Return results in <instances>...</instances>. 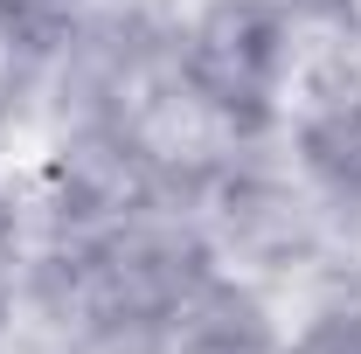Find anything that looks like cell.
<instances>
[{
	"instance_id": "obj_9",
	"label": "cell",
	"mask_w": 361,
	"mask_h": 354,
	"mask_svg": "<svg viewBox=\"0 0 361 354\" xmlns=\"http://www.w3.org/2000/svg\"><path fill=\"white\" fill-rule=\"evenodd\" d=\"M14 319H21V278H0V348H7Z\"/></svg>"
},
{
	"instance_id": "obj_4",
	"label": "cell",
	"mask_w": 361,
	"mask_h": 354,
	"mask_svg": "<svg viewBox=\"0 0 361 354\" xmlns=\"http://www.w3.org/2000/svg\"><path fill=\"white\" fill-rule=\"evenodd\" d=\"M285 167L313 188L334 229H361V84L319 56L285 111Z\"/></svg>"
},
{
	"instance_id": "obj_2",
	"label": "cell",
	"mask_w": 361,
	"mask_h": 354,
	"mask_svg": "<svg viewBox=\"0 0 361 354\" xmlns=\"http://www.w3.org/2000/svg\"><path fill=\"white\" fill-rule=\"evenodd\" d=\"M174 77V14L153 0H104L56 28L49 56V133L133 118Z\"/></svg>"
},
{
	"instance_id": "obj_5",
	"label": "cell",
	"mask_w": 361,
	"mask_h": 354,
	"mask_svg": "<svg viewBox=\"0 0 361 354\" xmlns=\"http://www.w3.org/2000/svg\"><path fill=\"white\" fill-rule=\"evenodd\" d=\"M285 326L271 306L264 278H243V271H209L180 312L167 319V354H278Z\"/></svg>"
},
{
	"instance_id": "obj_6",
	"label": "cell",
	"mask_w": 361,
	"mask_h": 354,
	"mask_svg": "<svg viewBox=\"0 0 361 354\" xmlns=\"http://www.w3.org/2000/svg\"><path fill=\"white\" fill-rule=\"evenodd\" d=\"M278 354H361V292L319 299V306L278 341Z\"/></svg>"
},
{
	"instance_id": "obj_1",
	"label": "cell",
	"mask_w": 361,
	"mask_h": 354,
	"mask_svg": "<svg viewBox=\"0 0 361 354\" xmlns=\"http://www.w3.org/2000/svg\"><path fill=\"white\" fill-rule=\"evenodd\" d=\"M306 77V28L278 0H202L174 21V84L243 146L285 133Z\"/></svg>"
},
{
	"instance_id": "obj_3",
	"label": "cell",
	"mask_w": 361,
	"mask_h": 354,
	"mask_svg": "<svg viewBox=\"0 0 361 354\" xmlns=\"http://www.w3.org/2000/svg\"><path fill=\"white\" fill-rule=\"evenodd\" d=\"M202 229L216 243V257L243 278H299L326 257L334 222L313 202V188L292 174L285 160H271L264 146H243L202 195Z\"/></svg>"
},
{
	"instance_id": "obj_8",
	"label": "cell",
	"mask_w": 361,
	"mask_h": 354,
	"mask_svg": "<svg viewBox=\"0 0 361 354\" xmlns=\"http://www.w3.org/2000/svg\"><path fill=\"white\" fill-rule=\"evenodd\" d=\"M278 7H285L306 35H313V28H319V35H341V28L361 21V0H278Z\"/></svg>"
},
{
	"instance_id": "obj_7",
	"label": "cell",
	"mask_w": 361,
	"mask_h": 354,
	"mask_svg": "<svg viewBox=\"0 0 361 354\" xmlns=\"http://www.w3.org/2000/svg\"><path fill=\"white\" fill-rule=\"evenodd\" d=\"M42 222H35V202H21L7 181H0V278H21L28 250H35Z\"/></svg>"
}]
</instances>
